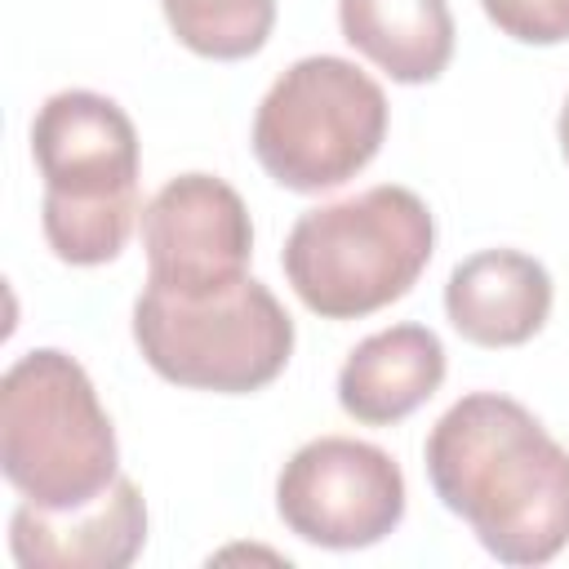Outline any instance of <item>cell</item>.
<instances>
[{
	"label": "cell",
	"instance_id": "9",
	"mask_svg": "<svg viewBox=\"0 0 569 569\" xmlns=\"http://www.w3.org/2000/svg\"><path fill=\"white\" fill-rule=\"evenodd\" d=\"M147 542V502L129 476L71 511H44L22 498L9 516V551L22 569H124Z\"/></svg>",
	"mask_w": 569,
	"mask_h": 569
},
{
	"label": "cell",
	"instance_id": "15",
	"mask_svg": "<svg viewBox=\"0 0 569 569\" xmlns=\"http://www.w3.org/2000/svg\"><path fill=\"white\" fill-rule=\"evenodd\" d=\"M556 133H560V156H565V164H569V98H565V107H560V124H556Z\"/></svg>",
	"mask_w": 569,
	"mask_h": 569
},
{
	"label": "cell",
	"instance_id": "8",
	"mask_svg": "<svg viewBox=\"0 0 569 569\" xmlns=\"http://www.w3.org/2000/svg\"><path fill=\"white\" fill-rule=\"evenodd\" d=\"M147 284L200 298L249 276L253 222L240 191L213 173H178L142 204Z\"/></svg>",
	"mask_w": 569,
	"mask_h": 569
},
{
	"label": "cell",
	"instance_id": "12",
	"mask_svg": "<svg viewBox=\"0 0 569 569\" xmlns=\"http://www.w3.org/2000/svg\"><path fill=\"white\" fill-rule=\"evenodd\" d=\"M342 40L400 84L436 80L453 58L449 0H338Z\"/></svg>",
	"mask_w": 569,
	"mask_h": 569
},
{
	"label": "cell",
	"instance_id": "3",
	"mask_svg": "<svg viewBox=\"0 0 569 569\" xmlns=\"http://www.w3.org/2000/svg\"><path fill=\"white\" fill-rule=\"evenodd\" d=\"M436 222L418 191L378 182L360 196L307 209L280 267L307 311L320 320H360L405 298L427 271Z\"/></svg>",
	"mask_w": 569,
	"mask_h": 569
},
{
	"label": "cell",
	"instance_id": "10",
	"mask_svg": "<svg viewBox=\"0 0 569 569\" xmlns=\"http://www.w3.org/2000/svg\"><path fill=\"white\" fill-rule=\"evenodd\" d=\"M445 316L476 347H520L551 316V276L520 249H480L449 271Z\"/></svg>",
	"mask_w": 569,
	"mask_h": 569
},
{
	"label": "cell",
	"instance_id": "4",
	"mask_svg": "<svg viewBox=\"0 0 569 569\" xmlns=\"http://www.w3.org/2000/svg\"><path fill=\"white\" fill-rule=\"evenodd\" d=\"M0 467L9 485L44 511L84 507L120 476L116 427L84 365L67 351L36 347L4 369Z\"/></svg>",
	"mask_w": 569,
	"mask_h": 569
},
{
	"label": "cell",
	"instance_id": "6",
	"mask_svg": "<svg viewBox=\"0 0 569 569\" xmlns=\"http://www.w3.org/2000/svg\"><path fill=\"white\" fill-rule=\"evenodd\" d=\"M387 138L382 84L347 58H298L262 93L253 156L284 191H329L356 178Z\"/></svg>",
	"mask_w": 569,
	"mask_h": 569
},
{
	"label": "cell",
	"instance_id": "1",
	"mask_svg": "<svg viewBox=\"0 0 569 569\" xmlns=\"http://www.w3.org/2000/svg\"><path fill=\"white\" fill-rule=\"evenodd\" d=\"M436 498L502 565H547L569 547V449L511 396L471 391L427 445Z\"/></svg>",
	"mask_w": 569,
	"mask_h": 569
},
{
	"label": "cell",
	"instance_id": "13",
	"mask_svg": "<svg viewBox=\"0 0 569 569\" xmlns=\"http://www.w3.org/2000/svg\"><path fill=\"white\" fill-rule=\"evenodd\" d=\"M169 31L200 58L240 62L276 27V0H160Z\"/></svg>",
	"mask_w": 569,
	"mask_h": 569
},
{
	"label": "cell",
	"instance_id": "2",
	"mask_svg": "<svg viewBox=\"0 0 569 569\" xmlns=\"http://www.w3.org/2000/svg\"><path fill=\"white\" fill-rule=\"evenodd\" d=\"M31 156L44 178L40 227L53 258L71 267L111 262L142 222L138 129L124 107L93 89L44 98L31 120Z\"/></svg>",
	"mask_w": 569,
	"mask_h": 569
},
{
	"label": "cell",
	"instance_id": "7",
	"mask_svg": "<svg viewBox=\"0 0 569 569\" xmlns=\"http://www.w3.org/2000/svg\"><path fill=\"white\" fill-rule=\"evenodd\" d=\"M276 511L289 533L329 551L382 542L405 520V476L396 458L369 440H307L276 480Z\"/></svg>",
	"mask_w": 569,
	"mask_h": 569
},
{
	"label": "cell",
	"instance_id": "11",
	"mask_svg": "<svg viewBox=\"0 0 569 569\" xmlns=\"http://www.w3.org/2000/svg\"><path fill=\"white\" fill-rule=\"evenodd\" d=\"M440 382L445 342L427 325H391L351 347L338 369V405L365 427H387L427 405Z\"/></svg>",
	"mask_w": 569,
	"mask_h": 569
},
{
	"label": "cell",
	"instance_id": "5",
	"mask_svg": "<svg viewBox=\"0 0 569 569\" xmlns=\"http://www.w3.org/2000/svg\"><path fill=\"white\" fill-rule=\"evenodd\" d=\"M133 342L164 382L244 396L284 373L293 320L253 276L200 298L147 284L133 302Z\"/></svg>",
	"mask_w": 569,
	"mask_h": 569
},
{
	"label": "cell",
	"instance_id": "14",
	"mask_svg": "<svg viewBox=\"0 0 569 569\" xmlns=\"http://www.w3.org/2000/svg\"><path fill=\"white\" fill-rule=\"evenodd\" d=\"M485 18L520 44L569 40V0H480Z\"/></svg>",
	"mask_w": 569,
	"mask_h": 569
}]
</instances>
